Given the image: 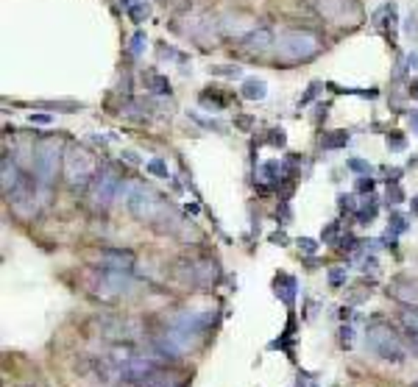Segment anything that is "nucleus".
Masks as SVG:
<instances>
[{"label": "nucleus", "instance_id": "nucleus-1", "mask_svg": "<svg viewBox=\"0 0 418 387\" xmlns=\"http://www.w3.org/2000/svg\"><path fill=\"white\" fill-rule=\"evenodd\" d=\"M276 56L288 64H299V61H309L321 51V39L312 31H288L276 39Z\"/></svg>", "mask_w": 418, "mask_h": 387}, {"label": "nucleus", "instance_id": "nucleus-2", "mask_svg": "<svg viewBox=\"0 0 418 387\" xmlns=\"http://www.w3.org/2000/svg\"><path fill=\"white\" fill-rule=\"evenodd\" d=\"M98 173V165H95V156L81 148V145H70L64 151V181L78 190V187H87Z\"/></svg>", "mask_w": 418, "mask_h": 387}, {"label": "nucleus", "instance_id": "nucleus-3", "mask_svg": "<svg viewBox=\"0 0 418 387\" xmlns=\"http://www.w3.org/2000/svg\"><path fill=\"white\" fill-rule=\"evenodd\" d=\"M59 162H64L59 142H54V140L37 142V148H34V154H31V170H34L39 187H51V184H54Z\"/></svg>", "mask_w": 418, "mask_h": 387}, {"label": "nucleus", "instance_id": "nucleus-4", "mask_svg": "<svg viewBox=\"0 0 418 387\" xmlns=\"http://www.w3.org/2000/svg\"><path fill=\"white\" fill-rule=\"evenodd\" d=\"M365 345H368L376 357L391 360V362H402V360L407 357V351H405V345H402L399 334L393 332L391 326H385V324H374V326H368Z\"/></svg>", "mask_w": 418, "mask_h": 387}, {"label": "nucleus", "instance_id": "nucleus-5", "mask_svg": "<svg viewBox=\"0 0 418 387\" xmlns=\"http://www.w3.org/2000/svg\"><path fill=\"white\" fill-rule=\"evenodd\" d=\"M123 190V178L118 176L115 167H101L92 178V187H90V204L92 209H109L118 198V192Z\"/></svg>", "mask_w": 418, "mask_h": 387}, {"label": "nucleus", "instance_id": "nucleus-6", "mask_svg": "<svg viewBox=\"0 0 418 387\" xmlns=\"http://www.w3.org/2000/svg\"><path fill=\"white\" fill-rule=\"evenodd\" d=\"M125 204H128V212H131L137 221H145V223L154 221V218L159 215V209H162L159 195H156L151 187H145V184H134V187H128Z\"/></svg>", "mask_w": 418, "mask_h": 387}, {"label": "nucleus", "instance_id": "nucleus-7", "mask_svg": "<svg viewBox=\"0 0 418 387\" xmlns=\"http://www.w3.org/2000/svg\"><path fill=\"white\" fill-rule=\"evenodd\" d=\"M318 11L329 20V23H357L359 20V6L357 0H318Z\"/></svg>", "mask_w": 418, "mask_h": 387}, {"label": "nucleus", "instance_id": "nucleus-8", "mask_svg": "<svg viewBox=\"0 0 418 387\" xmlns=\"http://www.w3.org/2000/svg\"><path fill=\"white\" fill-rule=\"evenodd\" d=\"M192 343H195V337L187 332H181L179 326H171L168 332L156 337V348H159L162 354H168V357H179V354H184V351H190Z\"/></svg>", "mask_w": 418, "mask_h": 387}, {"label": "nucleus", "instance_id": "nucleus-9", "mask_svg": "<svg viewBox=\"0 0 418 387\" xmlns=\"http://www.w3.org/2000/svg\"><path fill=\"white\" fill-rule=\"evenodd\" d=\"M8 201H11V209L20 215V218H34L37 215V192H34V184H28V181H23L11 195H6Z\"/></svg>", "mask_w": 418, "mask_h": 387}, {"label": "nucleus", "instance_id": "nucleus-10", "mask_svg": "<svg viewBox=\"0 0 418 387\" xmlns=\"http://www.w3.org/2000/svg\"><path fill=\"white\" fill-rule=\"evenodd\" d=\"M209 324H212L209 309H184L179 318L173 321V326H179L181 332L192 334V337H198Z\"/></svg>", "mask_w": 418, "mask_h": 387}, {"label": "nucleus", "instance_id": "nucleus-11", "mask_svg": "<svg viewBox=\"0 0 418 387\" xmlns=\"http://www.w3.org/2000/svg\"><path fill=\"white\" fill-rule=\"evenodd\" d=\"M221 276V268L215 259H198L190 265V284H198V287H212Z\"/></svg>", "mask_w": 418, "mask_h": 387}, {"label": "nucleus", "instance_id": "nucleus-12", "mask_svg": "<svg viewBox=\"0 0 418 387\" xmlns=\"http://www.w3.org/2000/svg\"><path fill=\"white\" fill-rule=\"evenodd\" d=\"M240 45H242V51H248V54H265L271 45H276V39H273V31H271V28H254V31H248V34L240 39Z\"/></svg>", "mask_w": 418, "mask_h": 387}, {"label": "nucleus", "instance_id": "nucleus-13", "mask_svg": "<svg viewBox=\"0 0 418 387\" xmlns=\"http://www.w3.org/2000/svg\"><path fill=\"white\" fill-rule=\"evenodd\" d=\"M140 387H184V385L179 382V376H173V374H168V371L154 368L148 376H142V379H140Z\"/></svg>", "mask_w": 418, "mask_h": 387}, {"label": "nucleus", "instance_id": "nucleus-14", "mask_svg": "<svg viewBox=\"0 0 418 387\" xmlns=\"http://www.w3.org/2000/svg\"><path fill=\"white\" fill-rule=\"evenodd\" d=\"M0 170H3V192L6 195H11L20 184H23V178H20V170L14 162H8V156H3V162H0Z\"/></svg>", "mask_w": 418, "mask_h": 387}, {"label": "nucleus", "instance_id": "nucleus-15", "mask_svg": "<svg viewBox=\"0 0 418 387\" xmlns=\"http://www.w3.org/2000/svg\"><path fill=\"white\" fill-rule=\"evenodd\" d=\"M393 298H399V301H405V304H413L418 307V284L413 281H396V284H391V290H388Z\"/></svg>", "mask_w": 418, "mask_h": 387}, {"label": "nucleus", "instance_id": "nucleus-16", "mask_svg": "<svg viewBox=\"0 0 418 387\" xmlns=\"http://www.w3.org/2000/svg\"><path fill=\"white\" fill-rule=\"evenodd\" d=\"M268 95V84L262 78H245L242 81V98L245 101H262Z\"/></svg>", "mask_w": 418, "mask_h": 387}, {"label": "nucleus", "instance_id": "nucleus-17", "mask_svg": "<svg viewBox=\"0 0 418 387\" xmlns=\"http://www.w3.org/2000/svg\"><path fill=\"white\" fill-rule=\"evenodd\" d=\"M296 287H299V284H296V278L293 276H279L276 278V295H279L288 307H290V304H293V298H296Z\"/></svg>", "mask_w": 418, "mask_h": 387}, {"label": "nucleus", "instance_id": "nucleus-18", "mask_svg": "<svg viewBox=\"0 0 418 387\" xmlns=\"http://www.w3.org/2000/svg\"><path fill=\"white\" fill-rule=\"evenodd\" d=\"M349 142H352V134H349V131H332L329 137H324L321 145H324L326 151H332V148H346Z\"/></svg>", "mask_w": 418, "mask_h": 387}, {"label": "nucleus", "instance_id": "nucleus-19", "mask_svg": "<svg viewBox=\"0 0 418 387\" xmlns=\"http://www.w3.org/2000/svg\"><path fill=\"white\" fill-rule=\"evenodd\" d=\"M374 218H376V198H368V201L357 209V221L362 223V226H368Z\"/></svg>", "mask_w": 418, "mask_h": 387}, {"label": "nucleus", "instance_id": "nucleus-20", "mask_svg": "<svg viewBox=\"0 0 418 387\" xmlns=\"http://www.w3.org/2000/svg\"><path fill=\"white\" fill-rule=\"evenodd\" d=\"M145 45H148V37H145L142 31H137V34L131 37V45H128V54L134 56V59H140V56L145 54Z\"/></svg>", "mask_w": 418, "mask_h": 387}, {"label": "nucleus", "instance_id": "nucleus-21", "mask_svg": "<svg viewBox=\"0 0 418 387\" xmlns=\"http://www.w3.org/2000/svg\"><path fill=\"white\" fill-rule=\"evenodd\" d=\"M148 84H151V90H154L156 95H168V92H171V81H168L165 75H156V73H154V75H148Z\"/></svg>", "mask_w": 418, "mask_h": 387}, {"label": "nucleus", "instance_id": "nucleus-22", "mask_svg": "<svg viewBox=\"0 0 418 387\" xmlns=\"http://www.w3.org/2000/svg\"><path fill=\"white\" fill-rule=\"evenodd\" d=\"M212 75H223V78H240L242 70L240 67H232V64H218V67H209Z\"/></svg>", "mask_w": 418, "mask_h": 387}, {"label": "nucleus", "instance_id": "nucleus-23", "mask_svg": "<svg viewBox=\"0 0 418 387\" xmlns=\"http://www.w3.org/2000/svg\"><path fill=\"white\" fill-rule=\"evenodd\" d=\"M405 145H407V140H405L402 131H391V134H388V148H391V151H405Z\"/></svg>", "mask_w": 418, "mask_h": 387}, {"label": "nucleus", "instance_id": "nucleus-24", "mask_svg": "<svg viewBox=\"0 0 418 387\" xmlns=\"http://www.w3.org/2000/svg\"><path fill=\"white\" fill-rule=\"evenodd\" d=\"M402 321L407 324V329L413 334H418V307H413V309H407L405 315H402Z\"/></svg>", "mask_w": 418, "mask_h": 387}, {"label": "nucleus", "instance_id": "nucleus-25", "mask_svg": "<svg viewBox=\"0 0 418 387\" xmlns=\"http://www.w3.org/2000/svg\"><path fill=\"white\" fill-rule=\"evenodd\" d=\"M148 173H154V176H162V178H168V165H165V159H151L148 162Z\"/></svg>", "mask_w": 418, "mask_h": 387}, {"label": "nucleus", "instance_id": "nucleus-26", "mask_svg": "<svg viewBox=\"0 0 418 387\" xmlns=\"http://www.w3.org/2000/svg\"><path fill=\"white\" fill-rule=\"evenodd\" d=\"M346 167H349V170H355V173H362V176H371V170H374V167L368 165L365 159H349Z\"/></svg>", "mask_w": 418, "mask_h": 387}, {"label": "nucleus", "instance_id": "nucleus-27", "mask_svg": "<svg viewBox=\"0 0 418 387\" xmlns=\"http://www.w3.org/2000/svg\"><path fill=\"white\" fill-rule=\"evenodd\" d=\"M128 11H131V17H134V20L140 23V20H145V17H148V11H151V8H148V3L142 0V3H134V6L128 8Z\"/></svg>", "mask_w": 418, "mask_h": 387}, {"label": "nucleus", "instance_id": "nucleus-28", "mask_svg": "<svg viewBox=\"0 0 418 387\" xmlns=\"http://www.w3.org/2000/svg\"><path fill=\"white\" fill-rule=\"evenodd\" d=\"M346 276H349L346 268H332V271H329V284H332V287H340V284L346 281Z\"/></svg>", "mask_w": 418, "mask_h": 387}, {"label": "nucleus", "instance_id": "nucleus-29", "mask_svg": "<svg viewBox=\"0 0 418 387\" xmlns=\"http://www.w3.org/2000/svg\"><path fill=\"white\" fill-rule=\"evenodd\" d=\"M402 190H399V184H388V204H402Z\"/></svg>", "mask_w": 418, "mask_h": 387}, {"label": "nucleus", "instance_id": "nucleus-30", "mask_svg": "<svg viewBox=\"0 0 418 387\" xmlns=\"http://www.w3.org/2000/svg\"><path fill=\"white\" fill-rule=\"evenodd\" d=\"M299 248L304 251V254H315V251H318V242L309 240V237H304V240H299Z\"/></svg>", "mask_w": 418, "mask_h": 387}, {"label": "nucleus", "instance_id": "nucleus-31", "mask_svg": "<svg viewBox=\"0 0 418 387\" xmlns=\"http://www.w3.org/2000/svg\"><path fill=\"white\" fill-rule=\"evenodd\" d=\"M340 209H349V212H357V204H355V195H340Z\"/></svg>", "mask_w": 418, "mask_h": 387}, {"label": "nucleus", "instance_id": "nucleus-32", "mask_svg": "<svg viewBox=\"0 0 418 387\" xmlns=\"http://www.w3.org/2000/svg\"><path fill=\"white\" fill-rule=\"evenodd\" d=\"M357 190L359 192H371V190H374V178H371V176H362L357 181Z\"/></svg>", "mask_w": 418, "mask_h": 387}, {"label": "nucleus", "instance_id": "nucleus-33", "mask_svg": "<svg viewBox=\"0 0 418 387\" xmlns=\"http://www.w3.org/2000/svg\"><path fill=\"white\" fill-rule=\"evenodd\" d=\"M318 90H321V84H318V81H315V84H309V90H307V95L301 98V106H304V104H309V101H312V98L318 95Z\"/></svg>", "mask_w": 418, "mask_h": 387}, {"label": "nucleus", "instance_id": "nucleus-34", "mask_svg": "<svg viewBox=\"0 0 418 387\" xmlns=\"http://www.w3.org/2000/svg\"><path fill=\"white\" fill-rule=\"evenodd\" d=\"M352 340H355V332H352V326H343V329H340V343H343V345L349 348V345H352Z\"/></svg>", "mask_w": 418, "mask_h": 387}, {"label": "nucleus", "instance_id": "nucleus-35", "mask_svg": "<svg viewBox=\"0 0 418 387\" xmlns=\"http://www.w3.org/2000/svg\"><path fill=\"white\" fill-rule=\"evenodd\" d=\"M271 142L282 148V145H285V131H282V128H273V131H271Z\"/></svg>", "mask_w": 418, "mask_h": 387}, {"label": "nucleus", "instance_id": "nucleus-36", "mask_svg": "<svg viewBox=\"0 0 418 387\" xmlns=\"http://www.w3.org/2000/svg\"><path fill=\"white\" fill-rule=\"evenodd\" d=\"M355 242H357L355 237H343V240H340V248H343V251H355Z\"/></svg>", "mask_w": 418, "mask_h": 387}, {"label": "nucleus", "instance_id": "nucleus-37", "mask_svg": "<svg viewBox=\"0 0 418 387\" xmlns=\"http://www.w3.org/2000/svg\"><path fill=\"white\" fill-rule=\"evenodd\" d=\"M31 123H51V114H31Z\"/></svg>", "mask_w": 418, "mask_h": 387}, {"label": "nucleus", "instance_id": "nucleus-38", "mask_svg": "<svg viewBox=\"0 0 418 387\" xmlns=\"http://www.w3.org/2000/svg\"><path fill=\"white\" fill-rule=\"evenodd\" d=\"M335 234H338V223H332V226H329V228L324 231V240H332Z\"/></svg>", "mask_w": 418, "mask_h": 387}, {"label": "nucleus", "instance_id": "nucleus-39", "mask_svg": "<svg viewBox=\"0 0 418 387\" xmlns=\"http://www.w3.org/2000/svg\"><path fill=\"white\" fill-rule=\"evenodd\" d=\"M123 156H125V162H131V165H140V159H137V154H131V151H125Z\"/></svg>", "mask_w": 418, "mask_h": 387}, {"label": "nucleus", "instance_id": "nucleus-40", "mask_svg": "<svg viewBox=\"0 0 418 387\" xmlns=\"http://www.w3.org/2000/svg\"><path fill=\"white\" fill-rule=\"evenodd\" d=\"M410 123H413V128H416V134H418V111L410 114Z\"/></svg>", "mask_w": 418, "mask_h": 387}, {"label": "nucleus", "instance_id": "nucleus-41", "mask_svg": "<svg viewBox=\"0 0 418 387\" xmlns=\"http://www.w3.org/2000/svg\"><path fill=\"white\" fill-rule=\"evenodd\" d=\"M296 387H307V376H299V382H296Z\"/></svg>", "mask_w": 418, "mask_h": 387}, {"label": "nucleus", "instance_id": "nucleus-42", "mask_svg": "<svg viewBox=\"0 0 418 387\" xmlns=\"http://www.w3.org/2000/svg\"><path fill=\"white\" fill-rule=\"evenodd\" d=\"M413 212H416V215H418V195H416V198H413Z\"/></svg>", "mask_w": 418, "mask_h": 387}, {"label": "nucleus", "instance_id": "nucleus-43", "mask_svg": "<svg viewBox=\"0 0 418 387\" xmlns=\"http://www.w3.org/2000/svg\"><path fill=\"white\" fill-rule=\"evenodd\" d=\"M413 98H416V101H418V81H416V84H413Z\"/></svg>", "mask_w": 418, "mask_h": 387}, {"label": "nucleus", "instance_id": "nucleus-44", "mask_svg": "<svg viewBox=\"0 0 418 387\" xmlns=\"http://www.w3.org/2000/svg\"><path fill=\"white\" fill-rule=\"evenodd\" d=\"M413 348L418 351V334H413Z\"/></svg>", "mask_w": 418, "mask_h": 387}, {"label": "nucleus", "instance_id": "nucleus-45", "mask_svg": "<svg viewBox=\"0 0 418 387\" xmlns=\"http://www.w3.org/2000/svg\"><path fill=\"white\" fill-rule=\"evenodd\" d=\"M312 387H318V385H312Z\"/></svg>", "mask_w": 418, "mask_h": 387}]
</instances>
